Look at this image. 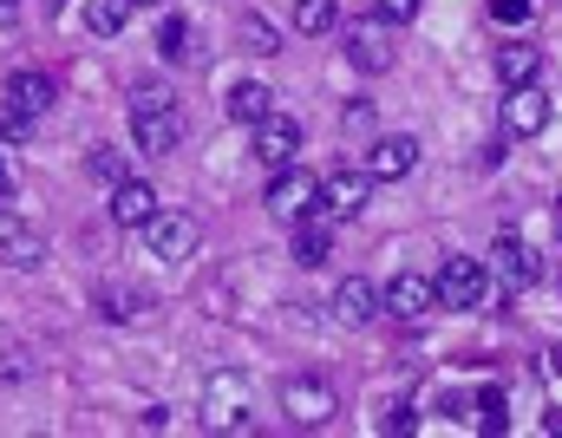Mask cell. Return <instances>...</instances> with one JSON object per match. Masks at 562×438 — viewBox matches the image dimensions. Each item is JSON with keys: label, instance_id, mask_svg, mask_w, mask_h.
<instances>
[{"label": "cell", "instance_id": "1", "mask_svg": "<svg viewBox=\"0 0 562 438\" xmlns=\"http://www.w3.org/2000/svg\"><path fill=\"white\" fill-rule=\"evenodd\" d=\"M431 282H438V307H484V301H491V262H477V256H445Z\"/></svg>", "mask_w": 562, "mask_h": 438}, {"label": "cell", "instance_id": "2", "mask_svg": "<svg viewBox=\"0 0 562 438\" xmlns=\"http://www.w3.org/2000/svg\"><path fill=\"white\" fill-rule=\"evenodd\" d=\"M203 426H210V433H249V426H256V406H249V380H243V373H216V380H210Z\"/></svg>", "mask_w": 562, "mask_h": 438}, {"label": "cell", "instance_id": "3", "mask_svg": "<svg viewBox=\"0 0 562 438\" xmlns=\"http://www.w3.org/2000/svg\"><path fill=\"white\" fill-rule=\"evenodd\" d=\"M367 196H373V177H367V170H327L314 210H321L327 223H353V216L367 210Z\"/></svg>", "mask_w": 562, "mask_h": 438}, {"label": "cell", "instance_id": "4", "mask_svg": "<svg viewBox=\"0 0 562 438\" xmlns=\"http://www.w3.org/2000/svg\"><path fill=\"white\" fill-rule=\"evenodd\" d=\"M281 413H288L294 426H327V419L340 413V393H334L327 380L301 373V380H288V386H281Z\"/></svg>", "mask_w": 562, "mask_h": 438}, {"label": "cell", "instance_id": "5", "mask_svg": "<svg viewBox=\"0 0 562 438\" xmlns=\"http://www.w3.org/2000/svg\"><path fill=\"white\" fill-rule=\"evenodd\" d=\"M321 203V177L314 170H276V183H269V216H281V223H301L307 210Z\"/></svg>", "mask_w": 562, "mask_h": 438}, {"label": "cell", "instance_id": "6", "mask_svg": "<svg viewBox=\"0 0 562 438\" xmlns=\"http://www.w3.org/2000/svg\"><path fill=\"white\" fill-rule=\"evenodd\" d=\"M144 243H150V256H164V262H183V256H196L203 229H196V216H170V210H157V216L144 223Z\"/></svg>", "mask_w": 562, "mask_h": 438}, {"label": "cell", "instance_id": "7", "mask_svg": "<svg viewBox=\"0 0 562 438\" xmlns=\"http://www.w3.org/2000/svg\"><path fill=\"white\" fill-rule=\"evenodd\" d=\"M413 164H419V138H406V132H386L367 150V177L373 183H400V177H413Z\"/></svg>", "mask_w": 562, "mask_h": 438}, {"label": "cell", "instance_id": "8", "mask_svg": "<svg viewBox=\"0 0 562 438\" xmlns=\"http://www.w3.org/2000/svg\"><path fill=\"white\" fill-rule=\"evenodd\" d=\"M550 125V92L543 86H510V99H504V132L510 138H537Z\"/></svg>", "mask_w": 562, "mask_h": 438}, {"label": "cell", "instance_id": "9", "mask_svg": "<svg viewBox=\"0 0 562 438\" xmlns=\"http://www.w3.org/2000/svg\"><path fill=\"white\" fill-rule=\"evenodd\" d=\"M431 307H438V282H431V276L406 269V276L386 282V314H400V321H425Z\"/></svg>", "mask_w": 562, "mask_h": 438}, {"label": "cell", "instance_id": "10", "mask_svg": "<svg viewBox=\"0 0 562 438\" xmlns=\"http://www.w3.org/2000/svg\"><path fill=\"white\" fill-rule=\"evenodd\" d=\"M380 307H386V289H373L367 276H347V282L334 289V321H340V327H367Z\"/></svg>", "mask_w": 562, "mask_h": 438}, {"label": "cell", "instance_id": "11", "mask_svg": "<svg viewBox=\"0 0 562 438\" xmlns=\"http://www.w3.org/2000/svg\"><path fill=\"white\" fill-rule=\"evenodd\" d=\"M294 150H301V125H294L288 112H269V119L256 125V157H262L269 170H288Z\"/></svg>", "mask_w": 562, "mask_h": 438}, {"label": "cell", "instance_id": "12", "mask_svg": "<svg viewBox=\"0 0 562 438\" xmlns=\"http://www.w3.org/2000/svg\"><path fill=\"white\" fill-rule=\"evenodd\" d=\"M177 138H183V119L164 105V112H132V145L144 150V157H164V150H177Z\"/></svg>", "mask_w": 562, "mask_h": 438}, {"label": "cell", "instance_id": "13", "mask_svg": "<svg viewBox=\"0 0 562 438\" xmlns=\"http://www.w3.org/2000/svg\"><path fill=\"white\" fill-rule=\"evenodd\" d=\"M150 216H157V190H150L144 177L112 183V223H119V229H144Z\"/></svg>", "mask_w": 562, "mask_h": 438}, {"label": "cell", "instance_id": "14", "mask_svg": "<svg viewBox=\"0 0 562 438\" xmlns=\"http://www.w3.org/2000/svg\"><path fill=\"white\" fill-rule=\"evenodd\" d=\"M53 99H59V86H53L40 66H26V72H13V79H7V105H13V112H26V119H40Z\"/></svg>", "mask_w": 562, "mask_h": 438}, {"label": "cell", "instance_id": "15", "mask_svg": "<svg viewBox=\"0 0 562 438\" xmlns=\"http://www.w3.org/2000/svg\"><path fill=\"white\" fill-rule=\"evenodd\" d=\"M537 72H543V46H530V40L497 46V79L504 86H537Z\"/></svg>", "mask_w": 562, "mask_h": 438}, {"label": "cell", "instance_id": "16", "mask_svg": "<svg viewBox=\"0 0 562 438\" xmlns=\"http://www.w3.org/2000/svg\"><path fill=\"white\" fill-rule=\"evenodd\" d=\"M0 262H7V269H40V262H46V236L26 229V223H7V229H0Z\"/></svg>", "mask_w": 562, "mask_h": 438}, {"label": "cell", "instance_id": "17", "mask_svg": "<svg viewBox=\"0 0 562 438\" xmlns=\"http://www.w3.org/2000/svg\"><path fill=\"white\" fill-rule=\"evenodd\" d=\"M347 66H353V72H386L393 53H386V40H380L373 26H347Z\"/></svg>", "mask_w": 562, "mask_h": 438}, {"label": "cell", "instance_id": "18", "mask_svg": "<svg viewBox=\"0 0 562 438\" xmlns=\"http://www.w3.org/2000/svg\"><path fill=\"white\" fill-rule=\"evenodd\" d=\"M269 112H276V92H269L262 79H243V86L229 92V119H236V125H262Z\"/></svg>", "mask_w": 562, "mask_h": 438}, {"label": "cell", "instance_id": "19", "mask_svg": "<svg viewBox=\"0 0 562 438\" xmlns=\"http://www.w3.org/2000/svg\"><path fill=\"white\" fill-rule=\"evenodd\" d=\"M491 269H497V276H510V282H537V276H543V269H537V256H530L517 236H497V243H491Z\"/></svg>", "mask_w": 562, "mask_h": 438}, {"label": "cell", "instance_id": "20", "mask_svg": "<svg viewBox=\"0 0 562 438\" xmlns=\"http://www.w3.org/2000/svg\"><path fill=\"white\" fill-rule=\"evenodd\" d=\"M327 256H334V229H327L321 216L301 223V229H294V262H301V269H321Z\"/></svg>", "mask_w": 562, "mask_h": 438}, {"label": "cell", "instance_id": "21", "mask_svg": "<svg viewBox=\"0 0 562 438\" xmlns=\"http://www.w3.org/2000/svg\"><path fill=\"white\" fill-rule=\"evenodd\" d=\"M125 20H132V0H86V26H92L99 40L125 33Z\"/></svg>", "mask_w": 562, "mask_h": 438}, {"label": "cell", "instance_id": "22", "mask_svg": "<svg viewBox=\"0 0 562 438\" xmlns=\"http://www.w3.org/2000/svg\"><path fill=\"white\" fill-rule=\"evenodd\" d=\"M334 20H340V7H334V0H294V26H301L307 40L334 33Z\"/></svg>", "mask_w": 562, "mask_h": 438}, {"label": "cell", "instance_id": "23", "mask_svg": "<svg viewBox=\"0 0 562 438\" xmlns=\"http://www.w3.org/2000/svg\"><path fill=\"white\" fill-rule=\"evenodd\" d=\"M243 53H256V59H269V53H281V33L262 20V13H243Z\"/></svg>", "mask_w": 562, "mask_h": 438}, {"label": "cell", "instance_id": "24", "mask_svg": "<svg viewBox=\"0 0 562 438\" xmlns=\"http://www.w3.org/2000/svg\"><path fill=\"white\" fill-rule=\"evenodd\" d=\"M150 46H157L164 59H190V26H183L177 13H164V20H157V40H150Z\"/></svg>", "mask_w": 562, "mask_h": 438}, {"label": "cell", "instance_id": "25", "mask_svg": "<svg viewBox=\"0 0 562 438\" xmlns=\"http://www.w3.org/2000/svg\"><path fill=\"white\" fill-rule=\"evenodd\" d=\"M471 419H477L484 433H510V413H504V393H497V386H484V393H477V413H471Z\"/></svg>", "mask_w": 562, "mask_h": 438}, {"label": "cell", "instance_id": "26", "mask_svg": "<svg viewBox=\"0 0 562 438\" xmlns=\"http://www.w3.org/2000/svg\"><path fill=\"white\" fill-rule=\"evenodd\" d=\"M138 307H144L138 289H99V314H105V321H132Z\"/></svg>", "mask_w": 562, "mask_h": 438}, {"label": "cell", "instance_id": "27", "mask_svg": "<svg viewBox=\"0 0 562 438\" xmlns=\"http://www.w3.org/2000/svg\"><path fill=\"white\" fill-rule=\"evenodd\" d=\"M86 170H92L99 183H125V164H119V150H92V157H86Z\"/></svg>", "mask_w": 562, "mask_h": 438}, {"label": "cell", "instance_id": "28", "mask_svg": "<svg viewBox=\"0 0 562 438\" xmlns=\"http://www.w3.org/2000/svg\"><path fill=\"white\" fill-rule=\"evenodd\" d=\"M26 132H33V119H26V112H13V105H0V145H20Z\"/></svg>", "mask_w": 562, "mask_h": 438}, {"label": "cell", "instance_id": "29", "mask_svg": "<svg viewBox=\"0 0 562 438\" xmlns=\"http://www.w3.org/2000/svg\"><path fill=\"white\" fill-rule=\"evenodd\" d=\"M373 13L386 26H406V20H419V0H373Z\"/></svg>", "mask_w": 562, "mask_h": 438}, {"label": "cell", "instance_id": "30", "mask_svg": "<svg viewBox=\"0 0 562 438\" xmlns=\"http://www.w3.org/2000/svg\"><path fill=\"white\" fill-rule=\"evenodd\" d=\"M491 20L517 26V20H530V0H491Z\"/></svg>", "mask_w": 562, "mask_h": 438}, {"label": "cell", "instance_id": "31", "mask_svg": "<svg viewBox=\"0 0 562 438\" xmlns=\"http://www.w3.org/2000/svg\"><path fill=\"white\" fill-rule=\"evenodd\" d=\"M170 105V92H157V86H138L132 92V112H164Z\"/></svg>", "mask_w": 562, "mask_h": 438}, {"label": "cell", "instance_id": "32", "mask_svg": "<svg viewBox=\"0 0 562 438\" xmlns=\"http://www.w3.org/2000/svg\"><path fill=\"white\" fill-rule=\"evenodd\" d=\"M386 433H419V413H413V406H393V413H386Z\"/></svg>", "mask_w": 562, "mask_h": 438}, {"label": "cell", "instance_id": "33", "mask_svg": "<svg viewBox=\"0 0 562 438\" xmlns=\"http://www.w3.org/2000/svg\"><path fill=\"white\" fill-rule=\"evenodd\" d=\"M13 20H20V0H0V33H7Z\"/></svg>", "mask_w": 562, "mask_h": 438}, {"label": "cell", "instance_id": "34", "mask_svg": "<svg viewBox=\"0 0 562 438\" xmlns=\"http://www.w3.org/2000/svg\"><path fill=\"white\" fill-rule=\"evenodd\" d=\"M0 203H13V183H7V177H0Z\"/></svg>", "mask_w": 562, "mask_h": 438}, {"label": "cell", "instance_id": "35", "mask_svg": "<svg viewBox=\"0 0 562 438\" xmlns=\"http://www.w3.org/2000/svg\"><path fill=\"white\" fill-rule=\"evenodd\" d=\"M132 7H164V0H132Z\"/></svg>", "mask_w": 562, "mask_h": 438}, {"label": "cell", "instance_id": "36", "mask_svg": "<svg viewBox=\"0 0 562 438\" xmlns=\"http://www.w3.org/2000/svg\"><path fill=\"white\" fill-rule=\"evenodd\" d=\"M557 243H562V210H557Z\"/></svg>", "mask_w": 562, "mask_h": 438}, {"label": "cell", "instance_id": "37", "mask_svg": "<svg viewBox=\"0 0 562 438\" xmlns=\"http://www.w3.org/2000/svg\"><path fill=\"white\" fill-rule=\"evenodd\" d=\"M0 177H7V157H0Z\"/></svg>", "mask_w": 562, "mask_h": 438}, {"label": "cell", "instance_id": "38", "mask_svg": "<svg viewBox=\"0 0 562 438\" xmlns=\"http://www.w3.org/2000/svg\"><path fill=\"white\" fill-rule=\"evenodd\" d=\"M557 210H562V196H557Z\"/></svg>", "mask_w": 562, "mask_h": 438}]
</instances>
